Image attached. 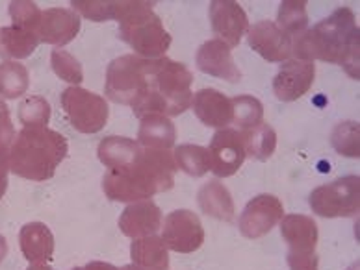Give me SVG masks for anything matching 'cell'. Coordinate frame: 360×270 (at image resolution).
I'll list each match as a JSON object with an SVG mask.
<instances>
[{
	"label": "cell",
	"instance_id": "obj_34",
	"mask_svg": "<svg viewBox=\"0 0 360 270\" xmlns=\"http://www.w3.org/2000/svg\"><path fill=\"white\" fill-rule=\"evenodd\" d=\"M10 17L17 28L37 32L41 21V10L37 8L36 2H11Z\"/></svg>",
	"mask_w": 360,
	"mask_h": 270
},
{
	"label": "cell",
	"instance_id": "obj_14",
	"mask_svg": "<svg viewBox=\"0 0 360 270\" xmlns=\"http://www.w3.org/2000/svg\"><path fill=\"white\" fill-rule=\"evenodd\" d=\"M316 65L303 60H288L278 69L273 80V93L283 102H295L310 91L314 83Z\"/></svg>",
	"mask_w": 360,
	"mask_h": 270
},
{
	"label": "cell",
	"instance_id": "obj_22",
	"mask_svg": "<svg viewBox=\"0 0 360 270\" xmlns=\"http://www.w3.org/2000/svg\"><path fill=\"white\" fill-rule=\"evenodd\" d=\"M199 205H201L202 213L212 219L223 220V222H232L234 215H236L231 193L219 180L202 185L199 191Z\"/></svg>",
	"mask_w": 360,
	"mask_h": 270
},
{
	"label": "cell",
	"instance_id": "obj_30",
	"mask_svg": "<svg viewBox=\"0 0 360 270\" xmlns=\"http://www.w3.org/2000/svg\"><path fill=\"white\" fill-rule=\"evenodd\" d=\"M232 102V123L240 132L251 130L264 123V106L258 98L251 95H240L231 98Z\"/></svg>",
	"mask_w": 360,
	"mask_h": 270
},
{
	"label": "cell",
	"instance_id": "obj_3",
	"mask_svg": "<svg viewBox=\"0 0 360 270\" xmlns=\"http://www.w3.org/2000/svg\"><path fill=\"white\" fill-rule=\"evenodd\" d=\"M176 165L169 150L143 148L130 165L106 170L103 191L113 202L134 204L173 189Z\"/></svg>",
	"mask_w": 360,
	"mask_h": 270
},
{
	"label": "cell",
	"instance_id": "obj_27",
	"mask_svg": "<svg viewBox=\"0 0 360 270\" xmlns=\"http://www.w3.org/2000/svg\"><path fill=\"white\" fill-rule=\"evenodd\" d=\"M242 133L243 141H245V152H248L249 158L258 159V161H266V159L271 158L275 148H277V135L269 124L262 123Z\"/></svg>",
	"mask_w": 360,
	"mask_h": 270
},
{
	"label": "cell",
	"instance_id": "obj_20",
	"mask_svg": "<svg viewBox=\"0 0 360 270\" xmlns=\"http://www.w3.org/2000/svg\"><path fill=\"white\" fill-rule=\"evenodd\" d=\"M19 241H21L22 255L32 265H45L46 261L52 259L54 237H52L51 229L41 222H30V224L22 226Z\"/></svg>",
	"mask_w": 360,
	"mask_h": 270
},
{
	"label": "cell",
	"instance_id": "obj_9",
	"mask_svg": "<svg viewBox=\"0 0 360 270\" xmlns=\"http://www.w3.org/2000/svg\"><path fill=\"white\" fill-rule=\"evenodd\" d=\"M164 234L162 241L167 250L179 254H191L205 243V229L201 220L190 209H176L171 211L164 219Z\"/></svg>",
	"mask_w": 360,
	"mask_h": 270
},
{
	"label": "cell",
	"instance_id": "obj_13",
	"mask_svg": "<svg viewBox=\"0 0 360 270\" xmlns=\"http://www.w3.org/2000/svg\"><path fill=\"white\" fill-rule=\"evenodd\" d=\"M212 30L217 34V39L234 48L240 45L242 37L249 30L248 13L238 2L232 0H214L208 8Z\"/></svg>",
	"mask_w": 360,
	"mask_h": 270
},
{
	"label": "cell",
	"instance_id": "obj_2",
	"mask_svg": "<svg viewBox=\"0 0 360 270\" xmlns=\"http://www.w3.org/2000/svg\"><path fill=\"white\" fill-rule=\"evenodd\" d=\"M193 74L184 63L171 58H155L143 63V78L130 107L136 117L164 115L176 117L191 107Z\"/></svg>",
	"mask_w": 360,
	"mask_h": 270
},
{
	"label": "cell",
	"instance_id": "obj_10",
	"mask_svg": "<svg viewBox=\"0 0 360 270\" xmlns=\"http://www.w3.org/2000/svg\"><path fill=\"white\" fill-rule=\"evenodd\" d=\"M208 152L212 158V173L216 174L217 178L234 176L248 158L243 133L232 128L217 130L212 137Z\"/></svg>",
	"mask_w": 360,
	"mask_h": 270
},
{
	"label": "cell",
	"instance_id": "obj_35",
	"mask_svg": "<svg viewBox=\"0 0 360 270\" xmlns=\"http://www.w3.org/2000/svg\"><path fill=\"white\" fill-rule=\"evenodd\" d=\"M71 10L77 11L78 15L89 19V21L103 22L112 19L113 2H103V0H72Z\"/></svg>",
	"mask_w": 360,
	"mask_h": 270
},
{
	"label": "cell",
	"instance_id": "obj_15",
	"mask_svg": "<svg viewBox=\"0 0 360 270\" xmlns=\"http://www.w3.org/2000/svg\"><path fill=\"white\" fill-rule=\"evenodd\" d=\"M195 63L199 71L208 76L221 78L231 83H238L242 80V72L232 60V48L217 37L202 43L201 48L197 50Z\"/></svg>",
	"mask_w": 360,
	"mask_h": 270
},
{
	"label": "cell",
	"instance_id": "obj_4",
	"mask_svg": "<svg viewBox=\"0 0 360 270\" xmlns=\"http://www.w3.org/2000/svg\"><path fill=\"white\" fill-rule=\"evenodd\" d=\"M69 152L68 139L46 126H25L10 148V170L30 182L52 178Z\"/></svg>",
	"mask_w": 360,
	"mask_h": 270
},
{
	"label": "cell",
	"instance_id": "obj_26",
	"mask_svg": "<svg viewBox=\"0 0 360 270\" xmlns=\"http://www.w3.org/2000/svg\"><path fill=\"white\" fill-rule=\"evenodd\" d=\"M176 168L190 174L193 178H201L212 170V158L208 148L199 144H180L173 152Z\"/></svg>",
	"mask_w": 360,
	"mask_h": 270
},
{
	"label": "cell",
	"instance_id": "obj_38",
	"mask_svg": "<svg viewBox=\"0 0 360 270\" xmlns=\"http://www.w3.org/2000/svg\"><path fill=\"white\" fill-rule=\"evenodd\" d=\"M8 156L10 152H0V198L4 196L6 187H8V170H10Z\"/></svg>",
	"mask_w": 360,
	"mask_h": 270
},
{
	"label": "cell",
	"instance_id": "obj_28",
	"mask_svg": "<svg viewBox=\"0 0 360 270\" xmlns=\"http://www.w3.org/2000/svg\"><path fill=\"white\" fill-rule=\"evenodd\" d=\"M28 87H30V74L22 63H0V97L15 100L28 91Z\"/></svg>",
	"mask_w": 360,
	"mask_h": 270
},
{
	"label": "cell",
	"instance_id": "obj_33",
	"mask_svg": "<svg viewBox=\"0 0 360 270\" xmlns=\"http://www.w3.org/2000/svg\"><path fill=\"white\" fill-rule=\"evenodd\" d=\"M51 119V104L43 97H26L19 104V121L25 126H46Z\"/></svg>",
	"mask_w": 360,
	"mask_h": 270
},
{
	"label": "cell",
	"instance_id": "obj_31",
	"mask_svg": "<svg viewBox=\"0 0 360 270\" xmlns=\"http://www.w3.org/2000/svg\"><path fill=\"white\" fill-rule=\"evenodd\" d=\"M51 63L52 71L56 72L58 78H62L63 82L71 83V86L78 87L84 80V71L82 65L78 62L77 58L69 54L63 48H54L51 54Z\"/></svg>",
	"mask_w": 360,
	"mask_h": 270
},
{
	"label": "cell",
	"instance_id": "obj_40",
	"mask_svg": "<svg viewBox=\"0 0 360 270\" xmlns=\"http://www.w3.org/2000/svg\"><path fill=\"white\" fill-rule=\"evenodd\" d=\"M6 254H8V245H6V239L0 235V263H2V259L6 257Z\"/></svg>",
	"mask_w": 360,
	"mask_h": 270
},
{
	"label": "cell",
	"instance_id": "obj_1",
	"mask_svg": "<svg viewBox=\"0 0 360 270\" xmlns=\"http://www.w3.org/2000/svg\"><path fill=\"white\" fill-rule=\"evenodd\" d=\"M359 26L349 8H338L327 19L293 37L292 56L295 60L336 63L345 69L351 78L359 80Z\"/></svg>",
	"mask_w": 360,
	"mask_h": 270
},
{
	"label": "cell",
	"instance_id": "obj_12",
	"mask_svg": "<svg viewBox=\"0 0 360 270\" xmlns=\"http://www.w3.org/2000/svg\"><path fill=\"white\" fill-rule=\"evenodd\" d=\"M248 41L252 50L269 63H284L292 60L293 39L273 21H260L249 26Z\"/></svg>",
	"mask_w": 360,
	"mask_h": 270
},
{
	"label": "cell",
	"instance_id": "obj_32",
	"mask_svg": "<svg viewBox=\"0 0 360 270\" xmlns=\"http://www.w3.org/2000/svg\"><path fill=\"white\" fill-rule=\"evenodd\" d=\"M359 123L347 121V123H340L338 126L330 133V141L333 147L338 150V154L347 156V158H359L360 156V144H359Z\"/></svg>",
	"mask_w": 360,
	"mask_h": 270
},
{
	"label": "cell",
	"instance_id": "obj_18",
	"mask_svg": "<svg viewBox=\"0 0 360 270\" xmlns=\"http://www.w3.org/2000/svg\"><path fill=\"white\" fill-rule=\"evenodd\" d=\"M191 107L205 126L223 130L232 123V102L217 89H201L193 95Z\"/></svg>",
	"mask_w": 360,
	"mask_h": 270
},
{
	"label": "cell",
	"instance_id": "obj_21",
	"mask_svg": "<svg viewBox=\"0 0 360 270\" xmlns=\"http://www.w3.org/2000/svg\"><path fill=\"white\" fill-rule=\"evenodd\" d=\"M176 130L169 117L164 115H145L141 117L138 132V143L143 148L169 150L175 144Z\"/></svg>",
	"mask_w": 360,
	"mask_h": 270
},
{
	"label": "cell",
	"instance_id": "obj_19",
	"mask_svg": "<svg viewBox=\"0 0 360 270\" xmlns=\"http://www.w3.org/2000/svg\"><path fill=\"white\" fill-rule=\"evenodd\" d=\"M281 235L290 245V252H314L318 245V224L307 215H288L281 220Z\"/></svg>",
	"mask_w": 360,
	"mask_h": 270
},
{
	"label": "cell",
	"instance_id": "obj_11",
	"mask_svg": "<svg viewBox=\"0 0 360 270\" xmlns=\"http://www.w3.org/2000/svg\"><path fill=\"white\" fill-rule=\"evenodd\" d=\"M284 205L273 194H258L240 215L238 228L248 239H260L283 220Z\"/></svg>",
	"mask_w": 360,
	"mask_h": 270
},
{
	"label": "cell",
	"instance_id": "obj_42",
	"mask_svg": "<svg viewBox=\"0 0 360 270\" xmlns=\"http://www.w3.org/2000/svg\"><path fill=\"white\" fill-rule=\"evenodd\" d=\"M119 270H143V269H139V266H136V265H127V266H123V269H119Z\"/></svg>",
	"mask_w": 360,
	"mask_h": 270
},
{
	"label": "cell",
	"instance_id": "obj_16",
	"mask_svg": "<svg viewBox=\"0 0 360 270\" xmlns=\"http://www.w3.org/2000/svg\"><path fill=\"white\" fill-rule=\"evenodd\" d=\"M80 32V15L69 8H49L41 11V21L37 28L39 41L54 46L71 43Z\"/></svg>",
	"mask_w": 360,
	"mask_h": 270
},
{
	"label": "cell",
	"instance_id": "obj_24",
	"mask_svg": "<svg viewBox=\"0 0 360 270\" xmlns=\"http://www.w3.org/2000/svg\"><path fill=\"white\" fill-rule=\"evenodd\" d=\"M39 43L37 32L22 30L13 25L0 28V58H4L6 62L28 58Z\"/></svg>",
	"mask_w": 360,
	"mask_h": 270
},
{
	"label": "cell",
	"instance_id": "obj_8",
	"mask_svg": "<svg viewBox=\"0 0 360 270\" xmlns=\"http://www.w3.org/2000/svg\"><path fill=\"white\" fill-rule=\"evenodd\" d=\"M143 63L145 58L136 54H124L110 63L104 93L112 102L124 104V106L132 104L143 78Z\"/></svg>",
	"mask_w": 360,
	"mask_h": 270
},
{
	"label": "cell",
	"instance_id": "obj_5",
	"mask_svg": "<svg viewBox=\"0 0 360 270\" xmlns=\"http://www.w3.org/2000/svg\"><path fill=\"white\" fill-rule=\"evenodd\" d=\"M155 2H113L112 19L119 22V39L134 48L136 56L164 58L171 46V36L153 11Z\"/></svg>",
	"mask_w": 360,
	"mask_h": 270
},
{
	"label": "cell",
	"instance_id": "obj_43",
	"mask_svg": "<svg viewBox=\"0 0 360 270\" xmlns=\"http://www.w3.org/2000/svg\"><path fill=\"white\" fill-rule=\"evenodd\" d=\"M72 270H84V269H72Z\"/></svg>",
	"mask_w": 360,
	"mask_h": 270
},
{
	"label": "cell",
	"instance_id": "obj_17",
	"mask_svg": "<svg viewBox=\"0 0 360 270\" xmlns=\"http://www.w3.org/2000/svg\"><path fill=\"white\" fill-rule=\"evenodd\" d=\"M160 228H162V211L150 200L129 204L119 217V229L130 239L156 235Z\"/></svg>",
	"mask_w": 360,
	"mask_h": 270
},
{
	"label": "cell",
	"instance_id": "obj_36",
	"mask_svg": "<svg viewBox=\"0 0 360 270\" xmlns=\"http://www.w3.org/2000/svg\"><path fill=\"white\" fill-rule=\"evenodd\" d=\"M13 141H15V128L11 123L10 109L0 98V152H10Z\"/></svg>",
	"mask_w": 360,
	"mask_h": 270
},
{
	"label": "cell",
	"instance_id": "obj_41",
	"mask_svg": "<svg viewBox=\"0 0 360 270\" xmlns=\"http://www.w3.org/2000/svg\"><path fill=\"white\" fill-rule=\"evenodd\" d=\"M28 270H52V269L46 265H32V266H28Z\"/></svg>",
	"mask_w": 360,
	"mask_h": 270
},
{
	"label": "cell",
	"instance_id": "obj_25",
	"mask_svg": "<svg viewBox=\"0 0 360 270\" xmlns=\"http://www.w3.org/2000/svg\"><path fill=\"white\" fill-rule=\"evenodd\" d=\"M143 148L139 147L138 141L129 137H117V135H110L104 137L98 143V159L103 161L104 167L108 168H121L127 167L138 158Z\"/></svg>",
	"mask_w": 360,
	"mask_h": 270
},
{
	"label": "cell",
	"instance_id": "obj_23",
	"mask_svg": "<svg viewBox=\"0 0 360 270\" xmlns=\"http://www.w3.org/2000/svg\"><path fill=\"white\" fill-rule=\"evenodd\" d=\"M130 257H132V265L143 270H169L167 246L164 245L162 237L156 235L132 241Z\"/></svg>",
	"mask_w": 360,
	"mask_h": 270
},
{
	"label": "cell",
	"instance_id": "obj_39",
	"mask_svg": "<svg viewBox=\"0 0 360 270\" xmlns=\"http://www.w3.org/2000/svg\"><path fill=\"white\" fill-rule=\"evenodd\" d=\"M84 270H119V269H115V266L110 265V263H103V261H91V263H88V265L84 266Z\"/></svg>",
	"mask_w": 360,
	"mask_h": 270
},
{
	"label": "cell",
	"instance_id": "obj_29",
	"mask_svg": "<svg viewBox=\"0 0 360 270\" xmlns=\"http://www.w3.org/2000/svg\"><path fill=\"white\" fill-rule=\"evenodd\" d=\"M275 25L290 37L301 36L304 30H309V13H307V2L304 0H284L278 8V17Z\"/></svg>",
	"mask_w": 360,
	"mask_h": 270
},
{
	"label": "cell",
	"instance_id": "obj_37",
	"mask_svg": "<svg viewBox=\"0 0 360 270\" xmlns=\"http://www.w3.org/2000/svg\"><path fill=\"white\" fill-rule=\"evenodd\" d=\"M318 255L316 252H307V254H299V252H290L288 254V265L292 270H318Z\"/></svg>",
	"mask_w": 360,
	"mask_h": 270
},
{
	"label": "cell",
	"instance_id": "obj_7",
	"mask_svg": "<svg viewBox=\"0 0 360 270\" xmlns=\"http://www.w3.org/2000/svg\"><path fill=\"white\" fill-rule=\"evenodd\" d=\"M62 107L71 126L80 133H97L108 123L106 98L82 87L69 86L62 93Z\"/></svg>",
	"mask_w": 360,
	"mask_h": 270
},
{
	"label": "cell",
	"instance_id": "obj_6",
	"mask_svg": "<svg viewBox=\"0 0 360 270\" xmlns=\"http://www.w3.org/2000/svg\"><path fill=\"white\" fill-rule=\"evenodd\" d=\"M309 204L323 219L355 217L360 209V178L344 176L327 185H319L310 193Z\"/></svg>",
	"mask_w": 360,
	"mask_h": 270
}]
</instances>
